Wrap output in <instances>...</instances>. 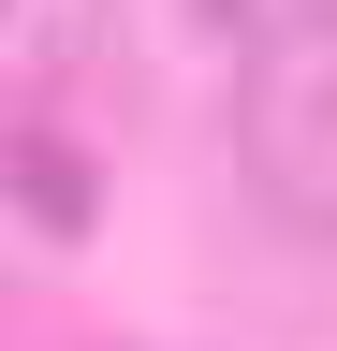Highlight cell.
Masks as SVG:
<instances>
[{"label":"cell","instance_id":"6da1fadb","mask_svg":"<svg viewBox=\"0 0 337 351\" xmlns=\"http://www.w3.org/2000/svg\"><path fill=\"white\" fill-rule=\"evenodd\" d=\"M249 176L279 219L337 234V0H293L249 44Z\"/></svg>","mask_w":337,"mask_h":351},{"label":"cell","instance_id":"7a4b0ae2","mask_svg":"<svg viewBox=\"0 0 337 351\" xmlns=\"http://www.w3.org/2000/svg\"><path fill=\"white\" fill-rule=\"evenodd\" d=\"M59 29H73V0H0V73H45Z\"/></svg>","mask_w":337,"mask_h":351}]
</instances>
